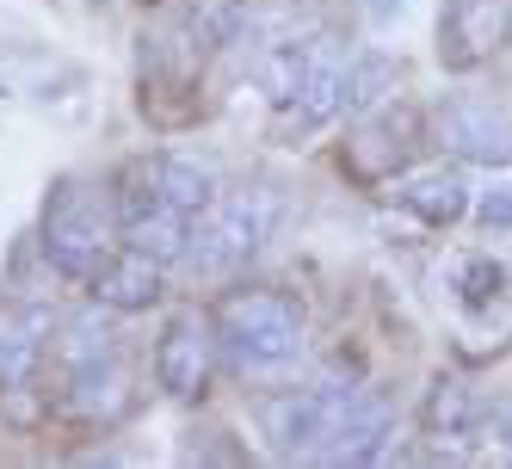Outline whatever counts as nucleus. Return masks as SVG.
I'll return each instance as SVG.
<instances>
[{"mask_svg": "<svg viewBox=\"0 0 512 469\" xmlns=\"http://www.w3.org/2000/svg\"><path fill=\"white\" fill-rule=\"evenodd\" d=\"M87 284H93L99 309H149V303H161V260L130 254V247H112Z\"/></svg>", "mask_w": 512, "mask_h": 469, "instance_id": "9d476101", "label": "nucleus"}, {"mask_svg": "<svg viewBox=\"0 0 512 469\" xmlns=\"http://www.w3.org/2000/svg\"><path fill=\"white\" fill-rule=\"evenodd\" d=\"M395 204L408 210V216H420L426 229H451V223H463V216H469V179H463L457 167L408 173V179L395 186Z\"/></svg>", "mask_w": 512, "mask_h": 469, "instance_id": "9b49d317", "label": "nucleus"}, {"mask_svg": "<svg viewBox=\"0 0 512 469\" xmlns=\"http://www.w3.org/2000/svg\"><path fill=\"white\" fill-rule=\"evenodd\" d=\"M358 383L352 377H315L309 389H290L266 408V439L278 457H303V463H327V445L334 432L346 426L352 402H358Z\"/></svg>", "mask_w": 512, "mask_h": 469, "instance_id": "20e7f679", "label": "nucleus"}, {"mask_svg": "<svg viewBox=\"0 0 512 469\" xmlns=\"http://www.w3.org/2000/svg\"><path fill=\"white\" fill-rule=\"evenodd\" d=\"M112 235H118V216L105 210L99 186H87V179H56L50 198H44V260L62 272V278H93L99 260L112 254Z\"/></svg>", "mask_w": 512, "mask_h": 469, "instance_id": "f03ea898", "label": "nucleus"}, {"mask_svg": "<svg viewBox=\"0 0 512 469\" xmlns=\"http://www.w3.org/2000/svg\"><path fill=\"white\" fill-rule=\"evenodd\" d=\"M488 420V395L482 389H469L463 377H445L432 389V402H426V426H432V439H475Z\"/></svg>", "mask_w": 512, "mask_h": 469, "instance_id": "dca6fc26", "label": "nucleus"}, {"mask_svg": "<svg viewBox=\"0 0 512 469\" xmlns=\"http://www.w3.org/2000/svg\"><path fill=\"white\" fill-rule=\"evenodd\" d=\"M44 340H50V315L38 303L0 315V389L31 383V371H38V358H44Z\"/></svg>", "mask_w": 512, "mask_h": 469, "instance_id": "ddd939ff", "label": "nucleus"}, {"mask_svg": "<svg viewBox=\"0 0 512 469\" xmlns=\"http://www.w3.org/2000/svg\"><path fill=\"white\" fill-rule=\"evenodd\" d=\"M68 402H75L81 414L112 420V414L130 402V377H124V365H118V358H99V365L68 371Z\"/></svg>", "mask_w": 512, "mask_h": 469, "instance_id": "a211bd4d", "label": "nucleus"}, {"mask_svg": "<svg viewBox=\"0 0 512 469\" xmlns=\"http://www.w3.org/2000/svg\"><path fill=\"white\" fill-rule=\"evenodd\" d=\"M469 216L488 235H512V173H494L482 192H469Z\"/></svg>", "mask_w": 512, "mask_h": 469, "instance_id": "412c9836", "label": "nucleus"}, {"mask_svg": "<svg viewBox=\"0 0 512 469\" xmlns=\"http://www.w3.org/2000/svg\"><path fill=\"white\" fill-rule=\"evenodd\" d=\"M186 235H192V210H179L149 173H130V186L118 192V241L130 254H149L161 266H173L186 254Z\"/></svg>", "mask_w": 512, "mask_h": 469, "instance_id": "39448f33", "label": "nucleus"}, {"mask_svg": "<svg viewBox=\"0 0 512 469\" xmlns=\"http://www.w3.org/2000/svg\"><path fill=\"white\" fill-rule=\"evenodd\" d=\"M210 321L204 315H173L161 328V346H155V383L167 395H198L204 377H210Z\"/></svg>", "mask_w": 512, "mask_h": 469, "instance_id": "6e6552de", "label": "nucleus"}, {"mask_svg": "<svg viewBox=\"0 0 512 469\" xmlns=\"http://www.w3.org/2000/svg\"><path fill=\"white\" fill-rule=\"evenodd\" d=\"M346 112V56L327 44L321 50V62L309 68V81H303V93H297V105L284 112V124L297 130V136H315V130H327Z\"/></svg>", "mask_w": 512, "mask_h": 469, "instance_id": "f8f14e48", "label": "nucleus"}, {"mask_svg": "<svg viewBox=\"0 0 512 469\" xmlns=\"http://www.w3.org/2000/svg\"><path fill=\"white\" fill-rule=\"evenodd\" d=\"M56 358H62V371H81V365H99V358H112V321H105L99 309H81V315L62 328Z\"/></svg>", "mask_w": 512, "mask_h": 469, "instance_id": "6ab92c4d", "label": "nucleus"}, {"mask_svg": "<svg viewBox=\"0 0 512 469\" xmlns=\"http://www.w3.org/2000/svg\"><path fill=\"white\" fill-rule=\"evenodd\" d=\"M142 173H149L155 186H161L179 210H192V216L216 198V167L198 161V155H173V149H167V155H149V161H142Z\"/></svg>", "mask_w": 512, "mask_h": 469, "instance_id": "2eb2a0df", "label": "nucleus"}, {"mask_svg": "<svg viewBox=\"0 0 512 469\" xmlns=\"http://www.w3.org/2000/svg\"><path fill=\"white\" fill-rule=\"evenodd\" d=\"M278 216H284V198H278L272 186L216 192V198L192 216V235H186V254H179V266L198 272V278H223V272L247 266V260L272 241Z\"/></svg>", "mask_w": 512, "mask_h": 469, "instance_id": "f257e3e1", "label": "nucleus"}, {"mask_svg": "<svg viewBox=\"0 0 512 469\" xmlns=\"http://www.w3.org/2000/svg\"><path fill=\"white\" fill-rule=\"evenodd\" d=\"M216 346L235 371H284L303 352V309L272 291H241L216 315Z\"/></svg>", "mask_w": 512, "mask_h": 469, "instance_id": "7ed1b4c3", "label": "nucleus"}, {"mask_svg": "<svg viewBox=\"0 0 512 469\" xmlns=\"http://www.w3.org/2000/svg\"><path fill=\"white\" fill-rule=\"evenodd\" d=\"M482 432H494L500 445H512V395H500V402H488V420H482Z\"/></svg>", "mask_w": 512, "mask_h": 469, "instance_id": "4be33fe9", "label": "nucleus"}, {"mask_svg": "<svg viewBox=\"0 0 512 469\" xmlns=\"http://www.w3.org/2000/svg\"><path fill=\"white\" fill-rule=\"evenodd\" d=\"M389 426H395L389 402L364 389L352 402V414H346V426L334 432V445H327V463H377L383 445H389Z\"/></svg>", "mask_w": 512, "mask_h": 469, "instance_id": "4468645a", "label": "nucleus"}, {"mask_svg": "<svg viewBox=\"0 0 512 469\" xmlns=\"http://www.w3.org/2000/svg\"><path fill=\"white\" fill-rule=\"evenodd\" d=\"M506 38H512V0H445L438 7V62L451 75L494 62Z\"/></svg>", "mask_w": 512, "mask_h": 469, "instance_id": "423d86ee", "label": "nucleus"}, {"mask_svg": "<svg viewBox=\"0 0 512 469\" xmlns=\"http://www.w3.org/2000/svg\"><path fill=\"white\" fill-rule=\"evenodd\" d=\"M506 297V266L494 254H457L451 260V303L463 315H488Z\"/></svg>", "mask_w": 512, "mask_h": 469, "instance_id": "f3484780", "label": "nucleus"}, {"mask_svg": "<svg viewBox=\"0 0 512 469\" xmlns=\"http://www.w3.org/2000/svg\"><path fill=\"white\" fill-rule=\"evenodd\" d=\"M438 142H445L451 155L475 161V167H512V112H500V105L488 99H445L438 105Z\"/></svg>", "mask_w": 512, "mask_h": 469, "instance_id": "0eeeda50", "label": "nucleus"}, {"mask_svg": "<svg viewBox=\"0 0 512 469\" xmlns=\"http://www.w3.org/2000/svg\"><path fill=\"white\" fill-rule=\"evenodd\" d=\"M389 93H395V62L383 50H364L346 62V112H371Z\"/></svg>", "mask_w": 512, "mask_h": 469, "instance_id": "aec40b11", "label": "nucleus"}, {"mask_svg": "<svg viewBox=\"0 0 512 469\" xmlns=\"http://www.w3.org/2000/svg\"><path fill=\"white\" fill-rule=\"evenodd\" d=\"M321 50H327V38H278V44H266L260 56H253V87L266 93V105H272L278 118L297 105L309 68L321 62Z\"/></svg>", "mask_w": 512, "mask_h": 469, "instance_id": "1a4fd4ad", "label": "nucleus"}]
</instances>
